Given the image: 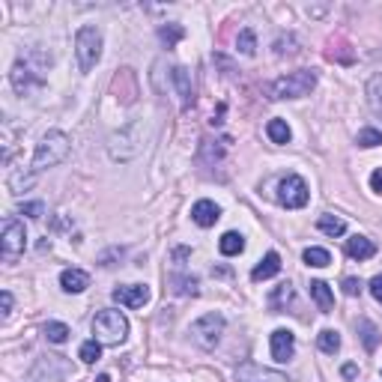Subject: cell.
<instances>
[{"instance_id":"cell-1","label":"cell","mask_w":382,"mask_h":382,"mask_svg":"<svg viewBox=\"0 0 382 382\" xmlns=\"http://www.w3.org/2000/svg\"><path fill=\"white\" fill-rule=\"evenodd\" d=\"M69 152H72L69 134L60 132V129H51L39 143H36V152H33V161H30V174L39 177L48 168H57L60 161L69 159Z\"/></svg>"},{"instance_id":"cell-2","label":"cell","mask_w":382,"mask_h":382,"mask_svg":"<svg viewBox=\"0 0 382 382\" xmlns=\"http://www.w3.org/2000/svg\"><path fill=\"white\" fill-rule=\"evenodd\" d=\"M93 334L105 347H120V343L129 338V320H125L123 311L105 308V311H99L93 316Z\"/></svg>"},{"instance_id":"cell-3","label":"cell","mask_w":382,"mask_h":382,"mask_svg":"<svg viewBox=\"0 0 382 382\" xmlns=\"http://www.w3.org/2000/svg\"><path fill=\"white\" fill-rule=\"evenodd\" d=\"M316 87V72L314 69H296L290 75H281L278 81L269 84V99H302L311 96Z\"/></svg>"},{"instance_id":"cell-4","label":"cell","mask_w":382,"mask_h":382,"mask_svg":"<svg viewBox=\"0 0 382 382\" xmlns=\"http://www.w3.org/2000/svg\"><path fill=\"white\" fill-rule=\"evenodd\" d=\"M102 30L93 24H84L78 27L75 33V57H78V69L81 72H93L99 66V60H102Z\"/></svg>"},{"instance_id":"cell-5","label":"cell","mask_w":382,"mask_h":382,"mask_svg":"<svg viewBox=\"0 0 382 382\" xmlns=\"http://www.w3.org/2000/svg\"><path fill=\"white\" fill-rule=\"evenodd\" d=\"M141 150H143V125L141 123L125 125V129L111 134V141H108V152H111L114 161H132Z\"/></svg>"},{"instance_id":"cell-6","label":"cell","mask_w":382,"mask_h":382,"mask_svg":"<svg viewBox=\"0 0 382 382\" xmlns=\"http://www.w3.org/2000/svg\"><path fill=\"white\" fill-rule=\"evenodd\" d=\"M0 248H3V260L12 263L24 254L27 248V230L18 218H3V233H0Z\"/></svg>"},{"instance_id":"cell-7","label":"cell","mask_w":382,"mask_h":382,"mask_svg":"<svg viewBox=\"0 0 382 382\" xmlns=\"http://www.w3.org/2000/svg\"><path fill=\"white\" fill-rule=\"evenodd\" d=\"M308 200H311V191H308V183L296 174H287L278 183V203L284 209H302Z\"/></svg>"},{"instance_id":"cell-8","label":"cell","mask_w":382,"mask_h":382,"mask_svg":"<svg viewBox=\"0 0 382 382\" xmlns=\"http://www.w3.org/2000/svg\"><path fill=\"white\" fill-rule=\"evenodd\" d=\"M224 329H227V320H224L221 314H203L194 325H191V334H194V341H197L203 350H212L215 343L221 341Z\"/></svg>"},{"instance_id":"cell-9","label":"cell","mask_w":382,"mask_h":382,"mask_svg":"<svg viewBox=\"0 0 382 382\" xmlns=\"http://www.w3.org/2000/svg\"><path fill=\"white\" fill-rule=\"evenodd\" d=\"M111 90H114L117 102H123V105H134V102H138L141 90H138V75H134V69H132V66H123V69L114 75Z\"/></svg>"},{"instance_id":"cell-10","label":"cell","mask_w":382,"mask_h":382,"mask_svg":"<svg viewBox=\"0 0 382 382\" xmlns=\"http://www.w3.org/2000/svg\"><path fill=\"white\" fill-rule=\"evenodd\" d=\"M66 374H69V368H66V361H63V356H42L36 361L30 382H60Z\"/></svg>"},{"instance_id":"cell-11","label":"cell","mask_w":382,"mask_h":382,"mask_svg":"<svg viewBox=\"0 0 382 382\" xmlns=\"http://www.w3.org/2000/svg\"><path fill=\"white\" fill-rule=\"evenodd\" d=\"M236 382H290V379L272 368L254 365V361H242V365L236 368Z\"/></svg>"},{"instance_id":"cell-12","label":"cell","mask_w":382,"mask_h":382,"mask_svg":"<svg viewBox=\"0 0 382 382\" xmlns=\"http://www.w3.org/2000/svg\"><path fill=\"white\" fill-rule=\"evenodd\" d=\"M150 287L147 284H125V287H117L111 299L117 305H123V308H143L150 302Z\"/></svg>"},{"instance_id":"cell-13","label":"cell","mask_w":382,"mask_h":382,"mask_svg":"<svg viewBox=\"0 0 382 382\" xmlns=\"http://www.w3.org/2000/svg\"><path fill=\"white\" fill-rule=\"evenodd\" d=\"M9 81H12V90H15L18 96H27L33 87H42V78L36 75V72L27 66L24 60H15L12 72H9Z\"/></svg>"},{"instance_id":"cell-14","label":"cell","mask_w":382,"mask_h":382,"mask_svg":"<svg viewBox=\"0 0 382 382\" xmlns=\"http://www.w3.org/2000/svg\"><path fill=\"white\" fill-rule=\"evenodd\" d=\"M293 356H296V334L290 329H275L272 332V359L284 365Z\"/></svg>"},{"instance_id":"cell-15","label":"cell","mask_w":382,"mask_h":382,"mask_svg":"<svg viewBox=\"0 0 382 382\" xmlns=\"http://www.w3.org/2000/svg\"><path fill=\"white\" fill-rule=\"evenodd\" d=\"M170 81L177 84L179 102H183V111H188L194 105V84H191V72L185 66H170Z\"/></svg>"},{"instance_id":"cell-16","label":"cell","mask_w":382,"mask_h":382,"mask_svg":"<svg viewBox=\"0 0 382 382\" xmlns=\"http://www.w3.org/2000/svg\"><path fill=\"white\" fill-rule=\"evenodd\" d=\"M218 218H221V206H218L215 200H197V203L191 206V221L197 227H215Z\"/></svg>"},{"instance_id":"cell-17","label":"cell","mask_w":382,"mask_h":382,"mask_svg":"<svg viewBox=\"0 0 382 382\" xmlns=\"http://www.w3.org/2000/svg\"><path fill=\"white\" fill-rule=\"evenodd\" d=\"M60 287L63 293H84L90 287V275L81 269H63L60 272Z\"/></svg>"},{"instance_id":"cell-18","label":"cell","mask_w":382,"mask_h":382,"mask_svg":"<svg viewBox=\"0 0 382 382\" xmlns=\"http://www.w3.org/2000/svg\"><path fill=\"white\" fill-rule=\"evenodd\" d=\"M287 305L290 308L296 305V290H293V284H290V281H287V284H278L275 290H272V296H269V308L275 314H284Z\"/></svg>"},{"instance_id":"cell-19","label":"cell","mask_w":382,"mask_h":382,"mask_svg":"<svg viewBox=\"0 0 382 382\" xmlns=\"http://www.w3.org/2000/svg\"><path fill=\"white\" fill-rule=\"evenodd\" d=\"M278 272H281V254H278V251H269L266 257H263L257 266H254L251 278H254V281H269V278H275Z\"/></svg>"},{"instance_id":"cell-20","label":"cell","mask_w":382,"mask_h":382,"mask_svg":"<svg viewBox=\"0 0 382 382\" xmlns=\"http://www.w3.org/2000/svg\"><path fill=\"white\" fill-rule=\"evenodd\" d=\"M347 254L352 260H370L376 254V245L368 239V236H352V239H347Z\"/></svg>"},{"instance_id":"cell-21","label":"cell","mask_w":382,"mask_h":382,"mask_svg":"<svg viewBox=\"0 0 382 382\" xmlns=\"http://www.w3.org/2000/svg\"><path fill=\"white\" fill-rule=\"evenodd\" d=\"M356 329H359V338H361V343H365V350H368V352H376L379 341H382V334H379L376 325L370 323L368 316H361V320L356 323Z\"/></svg>"},{"instance_id":"cell-22","label":"cell","mask_w":382,"mask_h":382,"mask_svg":"<svg viewBox=\"0 0 382 382\" xmlns=\"http://www.w3.org/2000/svg\"><path fill=\"white\" fill-rule=\"evenodd\" d=\"M218 251H221L224 257H239L245 251V236L236 233V230H227L221 239H218Z\"/></svg>"},{"instance_id":"cell-23","label":"cell","mask_w":382,"mask_h":382,"mask_svg":"<svg viewBox=\"0 0 382 382\" xmlns=\"http://www.w3.org/2000/svg\"><path fill=\"white\" fill-rule=\"evenodd\" d=\"M311 296H314V302H316V308H320L323 314H332L334 296H332V287L325 284V281H311Z\"/></svg>"},{"instance_id":"cell-24","label":"cell","mask_w":382,"mask_h":382,"mask_svg":"<svg viewBox=\"0 0 382 382\" xmlns=\"http://www.w3.org/2000/svg\"><path fill=\"white\" fill-rule=\"evenodd\" d=\"M316 227H320L325 236H332V239H334V236L347 233V221H343L341 215H320V218H316Z\"/></svg>"},{"instance_id":"cell-25","label":"cell","mask_w":382,"mask_h":382,"mask_svg":"<svg viewBox=\"0 0 382 382\" xmlns=\"http://www.w3.org/2000/svg\"><path fill=\"white\" fill-rule=\"evenodd\" d=\"M170 287L179 296H200V281L194 275H174L170 278Z\"/></svg>"},{"instance_id":"cell-26","label":"cell","mask_w":382,"mask_h":382,"mask_svg":"<svg viewBox=\"0 0 382 382\" xmlns=\"http://www.w3.org/2000/svg\"><path fill=\"white\" fill-rule=\"evenodd\" d=\"M236 48H239V54H245V57H254V54H257V33H254L251 27H242L239 36H236Z\"/></svg>"},{"instance_id":"cell-27","label":"cell","mask_w":382,"mask_h":382,"mask_svg":"<svg viewBox=\"0 0 382 382\" xmlns=\"http://www.w3.org/2000/svg\"><path fill=\"white\" fill-rule=\"evenodd\" d=\"M368 105L376 117H382V75H374L368 81Z\"/></svg>"},{"instance_id":"cell-28","label":"cell","mask_w":382,"mask_h":382,"mask_svg":"<svg viewBox=\"0 0 382 382\" xmlns=\"http://www.w3.org/2000/svg\"><path fill=\"white\" fill-rule=\"evenodd\" d=\"M316 347H320L325 356H334V352L341 350V334L334 329H323L320 334H316Z\"/></svg>"},{"instance_id":"cell-29","label":"cell","mask_w":382,"mask_h":382,"mask_svg":"<svg viewBox=\"0 0 382 382\" xmlns=\"http://www.w3.org/2000/svg\"><path fill=\"white\" fill-rule=\"evenodd\" d=\"M266 134H269L272 143H278V147H281V143H290V138H293V132H290V125L284 120H269Z\"/></svg>"},{"instance_id":"cell-30","label":"cell","mask_w":382,"mask_h":382,"mask_svg":"<svg viewBox=\"0 0 382 382\" xmlns=\"http://www.w3.org/2000/svg\"><path fill=\"white\" fill-rule=\"evenodd\" d=\"M42 334H45V341H48V343H66L72 332H69L66 323H45Z\"/></svg>"},{"instance_id":"cell-31","label":"cell","mask_w":382,"mask_h":382,"mask_svg":"<svg viewBox=\"0 0 382 382\" xmlns=\"http://www.w3.org/2000/svg\"><path fill=\"white\" fill-rule=\"evenodd\" d=\"M302 260L308 263V266H314V269H325L332 263V254L325 251V248H305Z\"/></svg>"},{"instance_id":"cell-32","label":"cell","mask_w":382,"mask_h":382,"mask_svg":"<svg viewBox=\"0 0 382 382\" xmlns=\"http://www.w3.org/2000/svg\"><path fill=\"white\" fill-rule=\"evenodd\" d=\"M185 36V27L183 24H165V27H159V39L165 42V48H174V45L179 42Z\"/></svg>"},{"instance_id":"cell-33","label":"cell","mask_w":382,"mask_h":382,"mask_svg":"<svg viewBox=\"0 0 382 382\" xmlns=\"http://www.w3.org/2000/svg\"><path fill=\"white\" fill-rule=\"evenodd\" d=\"M78 356H81V361H84V365H96V361L102 359V343H99L96 338L93 341H84V343H81Z\"/></svg>"},{"instance_id":"cell-34","label":"cell","mask_w":382,"mask_h":382,"mask_svg":"<svg viewBox=\"0 0 382 382\" xmlns=\"http://www.w3.org/2000/svg\"><path fill=\"white\" fill-rule=\"evenodd\" d=\"M36 183V177L27 170V174H12L9 177V188H12V194H21V191H27Z\"/></svg>"},{"instance_id":"cell-35","label":"cell","mask_w":382,"mask_h":382,"mask_svg":"<svg viewBox=\"0 0 382 382\" xmlns=\"http://www.w3.org/2000/svg\"><path fill=\"white\" fill-rule=\"evenodd\" d=\"M296 51H299V42H296L293 33L278 36V39H275V54H278V57H284V54H296Z\"/></svg>"},{"instance_id":"cell-36","label":"cell","mask_w":382,"mask_h":382,"mask_svg":"<svg viewBox=\"0 0 382 382\" xmlns=\"http://www.w3.org/2000/svg\"><path fill=\"white\" fill-rule=\"evenodd\" d=\"M356 143H359V147H365V150L379 147V143H382V132H376V129H361L359 138H356Z\"/></svg>"},{"instance_id":"cell-37","label":"cell","mask_w":382,"mask_h":382,"mask_svg":"<svg viewBox=\"0 0 382 382\" xmlns=\"http://www.w3.org/2000/svg\"><path fill=\"white\" fill-rule=\"evenodd\" d=\"M18 212L27 215V218H42V215H45V203H42V200H33V203H21V206H18Z\"/></svg>"},{"instance_id":"cell-38","label":"cell","mask_w":382,"mask_h":382,"mask_svg":"<svg viewBox=\"0 0 382 382\" xmlns=\"http://www.w3.org/2000/svg\"><path fill=\"white\" fill-rule=\"evenodd\" d=\"M9 314H12V293L3 290L0 293V320H9Z\"/></svg>"},{"instance_id":"cell-39","label":"cell","mask_w":382,"mask_h":382,"mask_svg":"<svg viewBox=\"0 0 382 382\" xmlns=\"http://www.w3.org/2000/svg\"><path fill=\"white\" fill-rule=\"evenodd\" d=\"M361 287H365V284H361L359 278H343V293H347V296H359Z\"/></svg>"},{"instance_id":"cell-40","label":"cell","mask_w":382,"mask_h":382,"mask_svg":"<svg viewBox=\"0 0 382 382\" xmlns=\"http://www.w3.org/2000/svg\"><path fill=\"white\" fill-rule=\"evenodd\" d=\"M370 296H374L376 302L382 305V275H376L374 281H370Z\"/></svg>"},{"instance_id":"cell-41","label":"cell","mask_w":382,"mask_h":382,"mask_svg":"<svg viewBox=\"0 0 382 382\" xmlns=\"http://www.w3.org/2000/svg\"><path fill=\"white\" fill-rule=\"evenodd\" d=\"M370 188H374L376 194H382V168H376L374 174H370Z\"/></svg>"},{"instance_id":"cell-42","label":"cell","mask_w":382,"mask_h":382,"mask_svg":"<svg viewBox=\"0 0 382 382\" xmlns=\"http://www.w3.org/2000/svg\"><path fill=\"white\" fill-rule=\"evenodd\" d=\"M356 374H359L356 365H343V379H356Z\"/></svg>"}]
</instances>
